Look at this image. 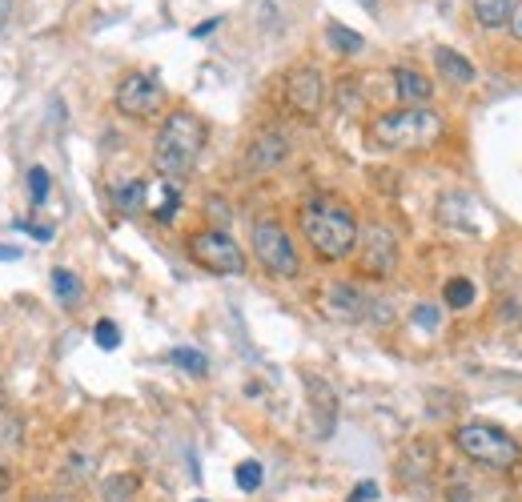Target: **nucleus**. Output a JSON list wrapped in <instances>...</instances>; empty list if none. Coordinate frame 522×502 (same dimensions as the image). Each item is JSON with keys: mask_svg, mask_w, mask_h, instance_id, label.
<instances>
[{"mask_svg": "<svg viewBox=\"0 0 522 502\" xmlns=\"http://www.w3.org/2000/svg\"><path fill=\"white\" fill-rule=\"evenodd\" d=\"M9 486H13V474H9V470H5V466H0V494H5V490H9Z\"/></svg>", "mask_w": 522, "mask_h": 502, "instance_id": "72a5a7b5", "label": "nucleus"}, {"mask_svg": "<svg viewBox=\"0 0 522 502\" xmlns=\"http://www.w3.org/2000/svg\"><path fill=\"white\" fill-rule=\"evenodd\" d=\"M298 225L322 262H346L358 249V217L342 201H330V197L306 201L298 213Z\"/></svg>", "mask_w": 522, "mask_h": 502, "instance_id": "f03ea898", "label": "nucleus"}, {"mask_svg": "<svg viewBox=\"0 0 522 502\" xmlns=\"http://www.w3.org/2000/svg\"><path fill=\"white\" fill-rule=\"evenodd\" d=\"M470 5H474V21L482 29H506L514 0H470Z\"/></svg>", "mask_w": 522, "mask_h": 502, "instance_id": "dca6fc26", "label": "nucleus"}, {"mask_svg": "<svg viewBox=\"0 0 522 502\" xmlns=\"http://www.w3.org/2000/svg\"><path fill=\"white\" fill-rule=\"evenodd\" d=\"M290 157V137L282 129H261L249 141V165L253 169H278Z\"/></svg>", "mask_w": 522, "mask_h": 502, "instance_id": "f8f14e48", "label": "nucleus"}, {"mask_svg": "<svg viewBox=\"0 0 522 502\" xmlns=\"http://www.w3.org/2000/svg\"><path fill=\"white\" fill-rule=\"evenodd\" d=\"M394 93H398L402 105H430L434 81H430L426 73L410 69V65H398V69H394Z\"/></svg>", "mask_w": 522, "mask_h": 502, "instance_id": "ddd939ff", "label": "nucleus"}, {"mask_svg": "<svg viewBox=\"0 0 522 502\" xmlns=\"http://www.w3.org/2000/svg\"><path fill=\"white\" fill-rule=\"evenodd\" d=\"M33 502H81V498L69 494V490H57V494H41V498H33Z\"/></svg>", "mask_w": 522, "mask_h": 502, "instance_id": "c756f323", "label": "nucleus"}, {"mask_svg": "<svg viewBox=\"0 0 522 502\" xmlns=\"http://www.w3.org/2000/svg\"><path fill=\"white\" fill-rule=\"evenodd\" d=\"M145 201H149V185H145L141 177H129V181L113 185V205H117L121 213H141Z\"/></svg>", "mask_w": 522, "mask_h": 502, "instance_id": "2eb2a0df", "label": "nucleus"}, {"mask_svg": "<svg viewBox=\"0 0 522 502\" xmlns=\"http://www.w3.org/2000/svg\"><path fill=\"white\" fill-rule=\"evenodd\" d=\"M249 245H253V258L261 262V270H266V274H274V278H298L302 262H298V249H294V237L286 233V225H278L274 217L253 221Z\"/></svg>", "mask_w": 522, "mask_h": 502, "instance_id": "39448f33", "label": "nucleus"}, {"mask_svg": "<svg viewBox=\"0 0 522 502\" xmlns=\"http://www.w3.org/2000/svg\"><path fill=\"white\" fill-rule=\"evenodd\" d=\"M474 282L470 278H450L446 282V290H442V298H446V310H466L470 302H474Z\"/></svg>", "mask_w": 522, "mask_h": 502, "instance_id": "412c9836", "label": "nucleus"}, {"mask_svg": "<svg viewBox=\"0 0 522 502\" xmlns=\"http://www.w3.org/2000/svg\"><path fill=\"white\" fill-rule=\"evenodd\" d=\"M205 213H213L217 221H225V217H229V209H225V201H217V197H209V201H205Z\"/></svg>", "mask_w": 522, "mask_h": 502, "instance_id": "cd10ccee", "label": "nucleus"}, {"mask_svg": "<svg viewBox=\"0 0 522 502\" xmlns=\"http://www.w3.org/2000/svg\"><path fill=\"white\" fill-rule=\"evenodd\" d=\"M169 362L181 366V370L193 374V378H205V374H209V358H205L201 350H193V346H177V350L169 354Z\"/></svg>", "mask_w": 522, "mask_h": 502, "instance_id": "aec40b11", "label": "nucleus"}, {"mask_svg": "<svg viewBox=\"0 0 522 502\" xmlns=\"http://www.w3.org/2000/svg\"><path fill=\"white\" fill-rule=\"evenodd\" d=\"M117 109L125 113V117H137V121H145V117H157L161 113V105H165V89H161V81H157V73H125L121 77V85H117Z\"/></svg>", "mask_w": 522, "mask_h": 502, "instance_id": "0eeeda50", "label": "nucleus"}, {"mask_svg": "<svg viewBox=\"0 0 522 502\" xmlns=\"http://www.w3.org/2000/svg\"><path fill=\"white\" fill-rule=\"evenodd\" d=\"M506 25H510V33L522 41V5H514V9H510V21H506Z\"/></svg>", "mask_w": 522, "mask_h": 502, "instance_id": "c85d7f7f", "label": "nucleus"}, {"mask_svg": "<svg viewBox=\"0 0 522 502\" xmlns=\"http://www.w3.org/2000/svg\"><path fill=\"white\" fill-rule=\"evenodd\" d=\"M358 266L370 278H390L398 270V237H394V229H386L378 221L358 229Z\"/></svg>", "mask_w": 522, "mask_h": 502, "instance_id": "6e6552de", "label": "nucleus"}, {"mask_svg": "<svg viewBox=\"0 0 522 502\" xmlns=\"http://www.w3.org/2000/svg\"><path fill=\"white\" fill-rule=\"evenodd\" d=\"M137 474H113V478H105L101 482V498L105 502H129L133 494H137Z\"/></svg>", "mask_w": 522, "mask_h": 502, "instance_id": "6ab92c4d", "label": "nucleus"}, {"mask_svg": "<svg viewBox=\"0 0 522 502\" xmlns=\"http://www.w3.org/2000/svg\"><path fill=\"white\" fill-rule=\"evenodd\" d=\"M446 133V117L430 105H402L370 121L366 141L382 153H418L430 149Z\"/></svg>", "mask_w": 522, "mask_h": 502, "instance_id": "f257e3e1", "label": "nucleus"}, {"mask_svg": "<svg viewBox=\"0 0 522 502\" xmlns=\"http://www.w3.org/2000/svg\"><path fill=\"white\" fill-rule=\"evenodd\" d=\"M9 13H13V0H0V29L9 25Z\"/></svg>", "mask_w": 522, "mask_h": 502, "instance_id": "473e14b6", "label": "nucleus"}, {"mask_svg": "<svg viewBox=\"0 0 522 502\" xmlns=\"http://www.w3.org/2000/svg\"><path fill=\"white\" fill-rule=\"evenodd\" d=\"M454 446L478 462V466H490V470H514L522 450H518V438H510L502 426L494 422H462L454 430Z\"/></svg>", "mask_w": 522, "mask_h": 502, "instance_id": "20e7f679", "label": "nucleus"}, {"mask_svg": "<svg viewBox=\"0 0 522 502\" xmlns=\"http://www.w3.org/2000/svg\"><path fill=\"white\" fill-rule=\"evenodd\" d=\"M205 137H209V125L197 113H189V109L169 113L153 141V169L165 181H181L185 173H193V165L205 149Z\"/></svg>", "mask_w": 522, "mask_h": 502, "instance_id": "7ed1b4c3", "label": "nucleus"}, {"mask_svg": "<svg viewBox=\"0 0 522 502\" xmlns=\"http://www.w3.org/2000/svg\"><path fill=\"white\" fill-rule=\"evenodd\" d=\"M237 486L245 490V494H253V490H261V482H266V470H261V462L257 458H245L241 466H237Z\"/></svg>", "mask_w": 522, "mask_h": 502, "instance_id": "5701e85b", "label": "nucleus"}, {"mask_svg": "<svg viewBox=\"0 0 522 502\" xmlns=\"http://www.w3.org/2000/svg\"><path fill=\"white\" fill-rule=\"evenodd\" d=\"M177 209H181V189H177V181H157V189H153V217H157L161 225H169V221L177 217Z\"/></svg>", "mask_w": 522, "mask_h": 502, "instance_id": "f3484780", "label": "nucleus"}, {"mask_svg": "<svg viewBox=\"0 0 522 502\" xmlns=\"http://www.w3.org/2000/svg\"><path fill=\"white\" fill-rule=\"evenodd\" d=\"M197 502H205V498H197Z\"/></svg>", "mask_w": 522, "mask_h": 502, "instance_id": "c9c22d12", "label": "nucleus"}, {"mask_svg": "<svg viewBox=\"0 0 522 502\" xmlns=\"http://www.w3.org/2000/svg\"><path fill=\"white\" fill-rule=\"evenodd\" d=\"M306 394H310V414H314L318 438H330V434H334V422H338V394H334L330 382L318 378V374H306Z\"/></svg>", "mask_w": 522, "mask_h": 502, "instance_id": "9d476101", "label": "nucleus"}, {"mask_svg": "<svg viewBox=\"0 0 522 502\" xmlns=\"http://www.w3.org/2000/svg\"><path fill=\"white\" fill-rule=\"evenodd\" d=\"M217 25H221V21H217V17H213V21H205V25H197V29H193V37H209V33H213V29H217Z\"/></svg>", "mask_w": 522, "mask_h": 502, "instance_id": "2f4dec72", "label": "nucleus"}, {"mask_svg": "<svg viewBox=\"0 0 522 502\" xmlns=\"http://www.w3.org/2000/svg\"><path fill=\"white\" fill-rule=\"evenodd\" d=\"M414 322H418L422 330H438V322H442V314H438L434 306H418V310H414Z\"/></svg>", "mask_w": 522, "mask_h": 502, "instance_id": "a878e982", "label": "nucleus"}, {"mask_svg": "<svg viewBox=\"0 0 522 502\" xmlns=\"http://www.w3.org/2000/svg\"><path fill=\"white\" fill-rule=\"evenodd\" d=\"M185 254L205 274H221V278L245 274V254H241V245L225 229H197V233H189Z\"/></svg>", "mask_w": 522, "mask_h": 502, "instance_id": "423d86ee", "label": "nucleus"}, {"mask_svg": "<svg viewBox=\"0 0 522 502\" xmlns=\"http://www.w3.org/2000/svg\"><path fill=\"white\" fill-rule=\"evenodd\" d=\"M0 406H5V382H0Z\"/></svg>", "mask_w": 522, "mask_h": 502, "instance_id": "f704fd0d", "label": "nucleus"}, {"mask_svg": "<svg viewBox=\"0 0 522 502\" xmlns=\"http://www.w3.org/2000/svg\"><path fill=\"white\" fill-rule=\"evenodd\" d=\"M326 310H330V318H338V322H362L366 310H370V298H366L358 286H350V282H334V286L326 290Z\"/></svg>", "mask_w": 522, "mask_h": 502, "instance_id": "9b49d317", "label": "nucleus"}, {"mask_svg": "<svg viewBox=\"0 0 522 502\" xmlns=\"http://www.w3.org/2000/svg\"><path fill=\"white\" fill-rule=\"evenodd\" d=\"M49 189H53L49 169H45V165H33V169H29V197H33V205H41V201L49 197Z\"/></svg>", "mask_w": 522, "mask_h": 502, "instance_id": "b1692460", "label": "nucleus"}, {"mask_svg": "<svg viewBox=\"0 0 522 502\" xmlns=\"http://www.w3.org/2000/svg\"><path fill=\"white\" fill-rule=\"evenodd\" d=\"M378 494V486L374 482H362V486H354V494H350V502H370Z\"/></svg>", "mask_w": 522, "mask_h": 502, "instance_id": "bb28decb", "label": "nucleus"}, {"mask_svg": "<svg viewBox=\"0 0 522 502\" xmlns=\"http://www.w3.org/2000/svg\"><path fill=\"white\" fill-rule=\"evenodd\" d=\"M49 278H53V290H57V298H61L65 306H73V302L81 298V278H77L73 270H65V266H57V270H53Z\"/></svg>", "mask_w": 522, "mask_h": 502, "instance_id": "4be33fe9", "label": "nucleus"}, {"mask_svg": "<svg viewBox=\"0 0 522 502\" xmlns=\"http://www.w3.org/2000/svg\"><path fill=\"white\" fill-rule=\"evenodd\" d=\"M93 338H97L101 350H117V346H121V330H117L109 318H101V322L93 326Z\"/></svg>", "mask_w": 522, "mask_h": 502, "instance_id": "393cba45", "label": "nucleus"}, {"mask_svg": "<svg viewBox=\"0 0 522 502\" xmlns=\"http://www.w3.org/2000/svg\"><path fill=\"white\" fill-rule=\"evenodd\" d=\"M286 105L298 117H318L326 105V77L314 65H298L286 73Z\"/></svg>", "mask_w": 522, "mask_h": 502, "instance_id": "1a4fd4ad", "label": "nucleus"}, {"mask_svg": "<svg viewBox=\"0 0 522 502\" xmlns=\"http://www.w3.org/2000/svg\"><path fill=\"white\" fill-rule=\"evenodd\" d=\"M326 41H330V49H334V53H342V57H358V53L366 49L362 33H354V29L338 25V21H330V25H326Z\"/></svg>", "mask_w": 522, "mask_h": 502, "instance_id": "a211bd4d", "label": "nucleus"}, {"mask_svg": "<svg viewBox=\"0 0 522 502\" xmlns=\"http://www.w3.org/2000/svg\"><path fill=\"white\" fill-rule=\"evenodd\" d=\"M21 258V245H0V262H13Z\"/></svg>", "mask_w": 522, "mask_h": 502, "instance_id": "7c9ffc66", "label": "nucleus"}, {"mask_svg": "<svg viewBox=\"0 0 522 502\" xmlns=\"http://www.w3.org/2000/svg\"><path fill=\"white\" fill-rule=\"evenodd\" d=\"M434 69H438V77L446 85H470L478 77V69L462 53H454V49H434Z\"/></svg>", "mask_w": 522, "mask_h": 502, "instance_id": "4468645a", "label": "nucleus"}]
</instances>
